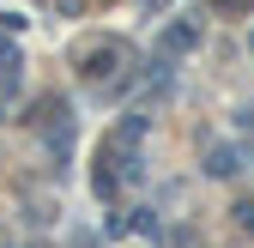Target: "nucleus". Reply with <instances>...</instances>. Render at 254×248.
<instances>
[{
	"label": "nucleus",
	"mask_w": 254,
	"mask_h": 248,
	"mask_svg": "<svg viewBox=\"0 0 254 248\" xmlns=\"http://www.w3.org/2000/svg\"><path fill=\"white\" fill-rule=\"evenodd\" d=\"M194 43H200V24H170V30H164V43H157V55L170 61V55H188Z\"/></svg>",
	"instance_id": "obj_1"
},
{
	"label": "nucleus",
	"mask_w": 254,
	"mask_h": 248,
	"mask_svg": "<svg viewBox=\"0 0 254 248\" xmlns=\"http://www.w3.org/2000/svg\"><path fill=\"white\" fill-rule=\"evenodd\" d=\"M206 170L212 176H236L242 170V151L236 145H206Z\"/></svg>",
	"instance_id": "obj_2"
},
{
	"label": "nucleus",
	"mask_w": 254,
	"mask_h": 248,
	"mask_svg": "<svg viewBox=\"0 0 254 248\" xmlns=\"http://www.w3.org/2000/svg\"><path fill=\"white\" fill-rule=\"evenodd\" d=\"M79 61H85V55H79ZM109 61H121V43H97V49H91V61H85V73H91V79H103V73H109Z\"/></svg>",
	"instance_id": "obj_3"
},
{
	"label": "nucleus",
	"mask_w": 254,
	"mask_h": 248,
	"mask_svg": "<svg viewBox=\"0 0 254 248\" xmlns=\"http://www.w3.org/2000/svg\"><path fill=\"white\" fill-rule=\"evenodd\" d=\"M236 224H242V230L254 236V200H242V206H236Z\"/></svg>",
	"instance_id": "obj_4"
},
{
	"label": "nucleus",
	"mask_w": 254,
	"mask_h": 248,
	"mask_svg": "<svg viewBox=\"0 0 254 248\" xmlns=\"http://www.w3.org/2000/svg\"><path fill=\"white\" fill-rule=\"evenodd\" d=\"M248 55H254V37H248Z\"/></svg>",
	"instance_id": "obj_5"
}]
</instances>
